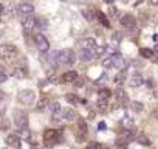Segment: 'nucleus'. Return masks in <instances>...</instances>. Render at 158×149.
<instances>
[{"instance_id": "7c9ffc66", "label": "nucleus", "mask_w": 158, "mask_h": 149, "mask_svg": "<svg viewBox=\"0 0 158 149\" xmlns=\"http://www.w3.org/2000/svg\"><path fill=\"white\" fill-rule=\"evenodd\" d=\"M109 17H112V19H118V8L116 6H110L109 8Z\"/></svg>"}, {"instance_id": "f704fd0d", "label": "nucleus", "mask_w": 158, "mask_h": 149, "mask_svg": "<svg viewBox=\"0 0 158 149\" xmlns=\"http://www.w3.org/2000/svg\"><path fill=\"white\" fill-rule=\"evenodd\" d=\"M136 140H138V141H139L141 144H146V146H147V144H150L149 138H147L146 135H143V134H141V135H138V138H136Z\"/></svg>"}, {"instance_id": "864d4df0", "label": "nucleus", "mask_w": 158, "mask_h": 149, "mask_svg": "<svg viewBox=\"0 0 158 149\" xmlns=\"http://www.w3.org/2000/svg\"><path fill=\"white\" fill-rule=\"evenodd\" d=\"M123 2H124V3H126V2H127V0H123Z\"/></svg>"}, {"instance_id": "5701e85b", "label": "nucleus", "mask_w": 158, "mask_h": 149, "mask_svg": "<svg viewBox=\"0 0 158 149\" xmlns=\"http://www.w3.org/2000/svg\"><path fill=\"white\" fill-rule=\"evenodd\" d=\"M65 100H67L70 104H81V103H82V100L79 98L77 95H74V93H67V95H65Z\"/></svg>"}, {"instance_id": "3c124183", "label": "nucleus", "mask_w": 158, "mask_h": 149, "mask_svg": "<svg viewBox=\"0 0 158 149\" xmlns=\"http://www.w3.org/2000/svg\"><path fill=\"white\" fill-rule=\"evenodd\" d=\"M0 20H2V13H0Z\"/></svg>"}, {"instance_id": "9b49d317", "label": "nucleus", "mask_w": 158, "mask_h": 149, "mask_svg": "<svg viewBox=\"0 0 158 149\" xmlns=\"http://www.w3.org/2000/svg\"><path fill=\"white\" fill-rule=\"evenodd\" d=\"M79 78V74L74 71V70H70V71H65L62 76H60V81L65 83V84H73L76 79Z\"/></svg>"}, {"instance_id": "39448f33", "label": "nucleus", "mask_w": 158, "mask_h": 149, "mask_svg": "<svg viewBox=\"0 0 158 149\" xmlns=\"http://www.w3.org/2000/svg\"><path fill=\"white\" fill-rule=\"evenodd\" d=\"M14 124H16V127H19V129H27L28 124H30L28 113L23 112V110H16V112H14Z\"/></svg>"}, {"instance_id": "6ab92c4d", "label": "nucleus", "mask_w": 158, "mask_h": 149, "mask_svg": "<svg viewBox=\"0 0 158 149\" xmlns=\"http://www.w3.org/2000/svg\"><path fill=\"white\" fill-rule=\"evenodd\" d=\"M62 118H64V121H73V120H76V112L73 109H64Z\"/></svg>"}, {"instance_id": "f03ea898", "label": "nucleus", "mask_w": 158, "mask_h": 149, "mask_svg": "<svg viewBox=\"0 0 158 149\" xmlns=\"http://www.w3.org/2000/svg\"><path fill=\"white\" fill-rule=\"evenodd\" d=\"M17 101L22 104V106H33L36 103V92L34 90H30V89H25V90H20L19 95H17Z\"/></svg>"}, {"instance_id": "4468645a", "label": "nucleus", "mask_w": 158, "mask_h": 149, "mask_svg": "<svg viewBox=\"0 0 158 149\" xmlns=\"http://www.w3.org/2000/svg\"><path fill=\"white\" fill-rule=\"evenodd\" d=\"M5 141H6L8 146L17 147V146L20 144V135H19V134H8V135L5 137Z\"/></svg>"}, {"instance_id": "20e7f679", "label": "nucleus", "mask_w": 158, "mask_h": 149, "mask_svg": "<svg viewBox=\"0 0 158 149\" xmlns=\"http://www.w3.org/2000/svg\"><path fill=\"white\" fill-rule=\"evenodd\" d=\"M34 44H36V47H37V50H39L40 53H48V51H50V40L47 39L45 34L37 33V34L34 36Z\"/></svg>"}, {"instance_id": "c85d7f7f", "label": "nucleus", "mask_w": 158, "mask_h": 149, "mask_svg": "<svg viewBox=\"0 0 158 149\" xmlns=\"http://www.w3.org/2000/svg\"><path fill=\"white\" fill-rule=\"evenodd\" d=\"M130 107H132V110H133V112H141V110L144 109L143 103H139V101H132Z\"/></svg>"}, {"instance_id": "79ce46f5", "label": "nucleus", "mask_w": 158, "mask_h": 149, "mask_svg": "<svg viewBox=\"0 0 158 149\" xmlns=\"http://www.w3.org/2000/svg\"><path fill=\"white\" fill-rule=\"evenodd\" d=\"M149 2V5H152V6H158V0H147Z\"/></svg>"}, {"instance_id": "4be33fe9", "label": "nucleus", "mask_w": 158, "mask_h": 149, "mask_svg": "<svg viewBox=\"0 0 158 149\" xmlns=\"http://www.w3.org/2000/svg\"><path fill=\"white\" fill-rule=\"evenodd\" d=\"M96 107H98V110H99V112H107V109H109V100H104V98H98Z\"/></svg>"}, {"instance_id": "dca6fc26", "label": "nucleus", "mask_w": 158, "mask_h": 149, "mask_svg": "<svg viewBox=\"0 0 158 149\" xmlns=\"http://www.w3.org/2000/svg\"><path fill=\"white\" fill-rule=\"evenodd\" d=\"M115 98H116V101H118V104H126L127 101H129V96H127V93H126V90L124 89H121V87H118L116 90H115Z\"/></svg>"}, {"instance_id": "e433bc0d", "label": "nucleus", "mask_w": 158, "mask_h": 149, "mask_svg": "<svg viewBox=\"0 0 158 149\" xmlns=\"http://www.w3.org/2000/svg\"><path fill=\"white\" fill-rule=\"evenodd\" d=\"M101 147H102V146H101L98 141H90V143L87 144V147H85V149H101Z\"/></svg>"}, {"instance_id": "4c0bfd02", "label": "nucleus", "mask_w": 158, "mask_h": 149, "mask_svg": "<svg viewBox=\"0 0 158 149\" xmlns=\"http://www.w3.org/2000/svg\"><path fill=\"white\" fill-rule=\"evenodd\" d=\"M102 67H104V68H112V56H109V57H106V59H104Z\"/></svg>"}, {"instance_id": "c756f323", "label": "nucleus", "mask_w": 158, "mask_h": 149, "mask_svg": "<svg viewBox=\"0 0 158 149\" xmlns=\"http://www.w3.org/2000/svg\"><path fill=\"white\" fill-rule=\"evenodd\" d=\"M124 79H126V74H124V71H121V73H118L116 76H115V84H118V86H121L123 83H124Z\"/></svg>"}, {"instance_id": "49530a36", "label": "nucleus", "mask_w": 158, "mask_h": 149, "mask_svg": "<svg viewBox=\"0 0 158 149\" xmlns=\"http://www.w3.org/2000/svg\"><path fill=\"white\" fill-rule=\"evenodd\" d=\"M31 149H39V146H37V144H33V147H31Z\"/></svg>"}, {"instance_id": "de8ad7c7", "label": "nucleus", "mask_w": 158, "mask_h": 149, "mask_svg": "<svg viewBox=\"0 0 158 149\" xmlns=\"http://www.w3.org/2000/svg\"><path fill=\"white\" fill-rule=\"evenodd\" d=\"M153 51H155V53H156V54H158V45H156V47H155V48H153Z\"/></svg>"}, {"instance_id": "ea45409f", "label": "nucleus", "mask_w": 158, "mask_h": 149, "mask_svg": "<svg viewBox=\"0 0 158 149\" xmlns=\"http://www.w3.org/2000/svg\"><path fill=\"white\" fill-rule=\"evenodd\" d=\"M6 126L10 127V121L8 120H2V121H0V129H6Z\"/></svg>"}, {"instance_id": "9d476101", "label": "nucleus", "mask_w": 158, "mask_h": 149, "mask_svg": "<svg viewBox=\"0 0 158 149\" xmlns=\"http://www.w3.org/2000/svg\"><path fill=\"white\" fill-rule=\"evenodd\" d=\"M121 25L124 28H127V30H133L136 27V20H135V17L132 14H124L121 17Z\"/></svg>"}, {"instance_id": "7ed1b4c3", "label": "nucleus", "mask_w": 158, "mask_h": 149, "mask_svg": "<svg viewBox=\"0 0 158 149\" xmlns=\"http://www.w3.org/2000/svg\"><path fill=\"white\" fill-rule=\"evenodd\" d=\"M17 54V47L13 44H0V59L2 61H11Z\"/></svg>"}, {"instance_id": "412c9836", "label": "nucleus", "mask_w": 158, "mask_h": 149, "mask_svg": "<svg viewBox=\"0 0 158 149\" xmlns=\"http://www.w3.org/2000/svg\"><path fill=\"white\" fill-rule=\"evenodd\" d=\"M96 17H98V20H99V23H101L102 27H106V28H110V22H109L107 16H106L102 11H98V13H96Z\"/></svg>"}, {"instance_id": "603ef678", "label": "nucleus", "mask_w": 158, "mask_h": 149, "mask_svg": "<svg viewBox=\"0 0 158 149\" xmlns=\"http://www.w3.org/2000/svg\"><path fill=\"white\" fill-rule=\"evenodd\" d=\"M101 149H109V147H101Z\"/></svg>"}, {"instance_id": "2f4dec72", "label": "nucleus", "mask_w": 158, "mask_h": 149, "mask_svg": "<svg viewBox=\"0 0 158 149\" xmlns=\"http://www.w3.org/2000/svg\"><path fill=\"white\" fill-rule=\"evenodd\" d=\"M123 126H124L126 129H130V127L133 126V120L129 118V117H124V118H123Z\"/></svg>"}, {"instance_id": "f257e3e1", "label": "nucleus", "mask_w": 158, "mask_h": 149, "mask_svg": "<svg viewBox=\"0 0 158 149\" xmlns=\"http://www.w3.org/2000/svg\"><path fill=\"white\" fill-rule=\"evenodd\" d=\"M57 62L62 65H73L76 62V53L71 48H64L57 53Z\"/></svg>"}, {"instance_id": "6e6552de", "label": "nucleus", "mask_w": 158, "mask_h": 149, "mask_svg": "<svg viewBox=\"0 0 158 149\" xmlns=\"http://www.w3.org/2000/svg\"><path fill=\"white\" fill-rule=\"evenodd\" d=\"M77 140L79 141H84L85 140V135H87V130H89V126L85 123V120H77Z\"/></svg>"}, {"instance_id": "f8f14e48", "label": "nucleus", "mask_w": 158, "mask_h": 149, "mask_svg": "<svg viewBox=\"0 0 158 149\" xmlns=\"http://www.w3.org/2000/svg\"><path fill=\"white\" fill-rule=\"evenodd\" d=\"M17 13H19L20 16L33 14V13H34V6H33L31 3H28V2H23V3H20V5L17 6Z\"/></svg>"}, {"instance_id": "f3484780", "label": "nucleus", "mask_w": 158, "mask_h": 149, "mask_svg": "<svg viewBox=\"0 0 158 149\" xmlns=\"http://www.w3.org/2000/svg\"><path fill=\"white\" fill-rule=\"evenodd\" d=\"M98 45H96V40L93 37H85L81 40V48H87V50H95Z\"/></svg>"}, {"instance_id": "393cba45", "label": "nucleus", "mask_w": 158, "mask_h": 149, "mask_svg": "<svg viewBox=\"0 0 158 149\" xmlns=\"http://www.w3.org/2000/svg\"><path fill=\"white\" fill-rule=\"evenodd\" d=\"M48 109H50L51 113H59V112H60V104H59V101H51V103L48 104Z\"/></svg>"}, {"instance_id": "cd10ccee", "label": "nucleus", "mask_w": 158, "mask_h": 149, "mask_svg": "<svg viewBox=\"0 0 158 149\" xmlns=\"http://www.w3.org/2000/svg\"><path fill=\"white\" fill-rule=\"evenodd\" d=\"M98 95H99V98L109 100V98L112 96V92H110V90H109L107 87H101V89H99V93H98Z\"/></svg>"}, {"instance_id": "a18cd8bd", "label": "nucleus", "mask_w": 158, "mask_h": 149, "mask_svg": "<svg viewBox=\"0 0 158 149\" xmlns=\"http://www.w3.org/2000/svg\"><path fill=\"white\" fill-rule=\"evenodd\" d=\"M102 2H104V3H109V5H112V3L115 2V0H102Z\"/></svg>"}, {"instance_id": "8fccbe9b", "label": "nucleus", "mask_w": 158, "mask_h": 149, "mask_svg": "<svg viewBox=\"0 0 158 149\" xmlns=\"http://www.w3.org/2000/svg\"><path fill=\"white\" fill-rule=\"evenodd\" d=\"M76 2H87V0H76Z\"/></svg>"}, {"instance_id": "0eeeda50", "label": "nucleus", "mask_w": 158, "mask_h": 149, "mask_svg": "<svg viewBox=\"0 0 158 149\" xmlns=\"http://www.w3.org/2000/svg\"><path fill=\"white\" fill-rule=\"evenodd\" d=\"M20 22H22V28H23V31H25V33H30V31L36 27V19L33 17V14L22 16Z\"/></svg>"}, {"instance_id": "5fc2aeb1", "label": "nucleus", "mask_w": 158, "mask_h": 149, "mask_svg": "<svg viewBox=\"0 0 158 149\" xmlns=\"http://www.w3.org/2000/svg\"><path fill=\"white\" fill-rule=\"evenodd\" d=\"M156 61H158V57H156Z\"/></svg>"}, {"instance_id": "58836bf2", "label": "nucleus", "mask_w": 158, "mask_h": 149, "mask_svg": "<svg viewBox=\"0 0 158 149\" xmlns=\"http://www.w3.org/2000/svg\"><path fill=\"white\" fill-rule=\"evenodd\" d=\"M20 137H23L25 140L30 138V130H28V127H27V129H20Z\"/></svg>"}, {"instance_id": "37998d69", "label": "nucleus", "mask_w": 158, "mask_h": 149, "mask_svg": "<svg viewBox=\"0 0 158 149\" xmlns=\"http://www.w3.org/2000/svg\"><path fill=\"white\" fill-rule=\"evenodd\" d=\"M98 129H99V130H104V129H106V123H104V121H101V123L98 124Z\"/></svg>"}, {"instance_id": "09e8293b", "label": "nucleus", "mask_w": 158, "mask_h": 149, "mask_svg": "<svg viewBox=\"0 0 158 149\" xmlns=\"http://www.w3.org/2000/svg\"><path fill=\"white\" fill-rule=\"evenodd\" d=\"M141 2H143V0H136V3H135V5H139Z\"/></svg>"}, {"instance_id": "423d86ee", "label": "nucleus", "mask_w": 158, "mask_h": 149, "mask_svg": "<svg viewBox=\"0 0 158 149\" xmlns=\"http://www.w3.org/2000/svg\"><path fill=\"white\" fill-rule=\"evenodd\" d=\"M57 137H59V134H57L56 129H47V130L44 132V141H45L47 146L56 144V143H57Z\"/></svg>"}, {"instance_id": "c03bdc74", "label": "nucleus", "mask_w": 158, "mask_h": 149, "mask_svg": "<svg viewBox=\"0 0 158 149\" xmlns=\"http://www.w3.org/2000/svg\"><path fill=\"white\" fill-rule=\"evenodd\" d=\"M84 16H85L87 19H92V14H90V11H84Z\"/></svg>"}, {"instance_id": "473e14b6", "label": "nucleus", "mask_w": 158, "mask_h": 149, "mask_svg": "<svg viewBox=\"0 0 158 149\" xmlns=\"http://www.w3.org/2000/svg\"><path fill=\"white\" fill-rule=\"evenodd\" d=\"M6 79H8V74H6L5 68L0 65V83H6Z\"/></svg>"}, {"instance_id": "aec40b11", "label": "nucleus", "mask_w": 158, "mask_h": 149, "mask_svg": "<svg viewBox=\"0 0 158 149\" xmlns=\"http://www.w3.org/2000/svg\"><path fill=\"white\" fill-rule=\"evenodd\" d=\"M48 104H50L48 98L42 96L40 100H37V104H36V110H37V112H44V110H45V109L48 107Z\"/></svg>"}, {"instance_id": "a19ab883", "label": "nucleus", "mask_w": 158, "mask_h": 149, "mask_svg": "<svg viewBox=\"0 0 158 149\" xmlns=\"http://www.w3.org/2000/svg\"><path fill=\"white\" fill-rule=\"evenodd\" d=\"M73 84H74V86H76V87H81V86H82V84H84V81H82V79H79V78H77V79H76V81H74V83H73Z\"/></svg>"}, {"instance_id": "bb28decb", "label": "nucleus", "mask_w": 158, "mask_h": 149, "mask_svg": "<svg viewBox=\"0 0 158 149\" xmlns=\"http://www.w3.org/2000/svg\"><path fill=\"white\" fill-rule=\"evenodd\" d=\"M48 27V22L44 19V17H39V19H36V27L34 28H39V30H45Z\"/></svg>"}, {"instance_id": "ddd939ff", "label": "nucleus", "mask_w": 158, "mask_h": 149, "mask_svg": "<svg viewBox=\"0 0 158 149\" xmlns=\"http://www.w3.org/2000/svg\"><path fill=\"white\" fill-rule=\"evenodd\" d=\"M143 83H144V78H143V74H139V73H133L130 76V79H129V86L133 87V89L135 87H141Z\"/></svg>"}, {"instance_id": "c9c22d12", "label": "nucleus", "mask_w": 158, "mask_h": 149, "mask_svg": "<svg viewBox=\"0 0 158 149\" xmlns=\"http://www.w3.org/2000/svg\"><path fill=\"white\" fill-rule=\"evenodd\" d=\"M127 144H129V141L124 140L123 137H119V138L116 140V146H119V147H127Z\"/></svg>"}, {"instance_id": "72a5a7b5", "label": "nucleus", "mask_w": 158, "mask_h": 149, "mask_svg": "<svg viewBox=\"0 0 158 149\" xmlns=\"http://www.w3.org/2000/svg\"><path fill=\"white\" fill-rule=\"evenodd\" d=\"M106 51H107V48H106V47H96V48H95V57L102 56Z\"/></svg>"}, {"instance_id": "a211bd4d", "label": "nucleus", "mask_w": 158, "mask_h": 149, "mask_svg": "<svg viewBox=\"0 0 158 149\" xmlns=\"http://www.w3.org/2000/svg\"><path fill=\"white\" fill-rule=\"evenodd\" d=\"M13 74H14V76H16L17 79H23V78H27L28 70H27L25 64H23L22 67H16V68H14V71H13Z\"/></svg>"}, {"instance_id": "b1692460", "label": "nucleus", "mask_w": 158, "mask_h": 149, "mask_svg": "<svg viewBox=\"0 0 158 149\" xmlns=\"http://www.w3.org/2000/svg\"><path fill=\"white\" fill-rule=\"evenodd\" d=\"M139 54H141L144 59H152V57L155 56V51L150 50V48H141V50H139Z\"/></svg>"}, {"instance_id": "2eb2a0df", "label": "nucleus", "mask_w": 158, "mask_h": 149, "mask_svg": "<svg viewBox=\"0 0 158 149\" xmlns=\"http://www.w3.org/2000/svg\"><path fill=\"white\" fill-rule=\"evenodd\" d=\"M79 59L81 61H84V62H87V61H92L93 57H95V50H87V48H81L79 50Z\"/></svg>"}, {"instance_id": "a878e982", "label": "nucleus", "mask_w": 158, "mask_h": 149, "mask_svg": "<svg viewBox=\"0 0 158 149\" xmlns=\"http://www.w3.org/2000/svg\"><path fill=\"white\" fill-rule=\"evenodd\" d=\"M121 137H123L124 140H127L129 143H130L132 140H135V135H133V132H132L130 129H124V130H123V134H121Z\"/></svg>"}, {"instance_id": "1a4fd4ad", "label": "nucleus", "mask_w": 158, "mask_h": 149, "mask_svg": "<svg viewBox=\"0 0 158 149\" xmlns=\"http://www.w3.org/2000/svg\"><path fill=\"white\" fill-rule=\"evenodd\" d=\"M126 65H127V62H126V59H124L121 54H118V53L112 54V67H113V68L124 70V68H126Z\"/></svg>"}]
</instances>
